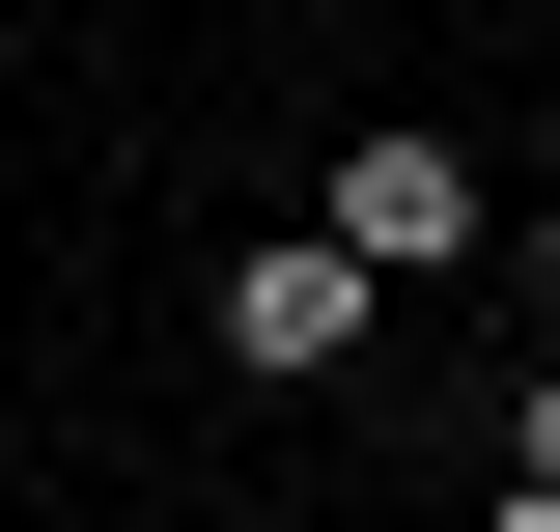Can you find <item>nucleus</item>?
<instances>
[{
    "instance_id": "f257e3e1",
    "label": "nucleus",
    "mask_w": 560,
    "mask_h": 532,
    "mask_svg": "<svg viewBox=\"0 0 560 532\" xmlns=\"http://www.w3.org/2000/svg\"><path fill=\"white\" fill-rule=\"evenodd\" d=\"M197 336H224V393H337L364 336H393V280H364L337 224H253V253L197 280Z\"/></svg>"
},
{
    "instance_id": "f03ea898",
    "label": "nucleus",
    "mask_w": 560,
    "mask_h": 532,
    "mask_svg": "<svg viewBox=\"0 0 560 532\" xmlns=\"http://www.w3.org/2000/svg\"><path fill=\"white\" fill-rule=\"evenodd\" d=\"M308 224H337L393 309H420V280H504V169H477V140H337V169H308Z\"/></svg>"
},
{
    "instance_id": "7ed1b4c3",
    "label": "nucleus",
    "mask_w": 560,
    "mask_h": 532,
    "mask_svg": "<svg viewBox=\"0 0 560 532\" xmlns=\"http://www.w3.org/2000/svg\"><path fill=\"white\" fill-rule=\"evenodd\" d=\"M504 476H533V505H560V365H504Z\"/></svg>"
},
{
    "instance_id": "20e7f679",
    "label": "nucleus",
    "mask_w": 560,
    "mask_h": 532,
    "mask_svg": "<svg viewBox=\"0 0 560 532\" xmlns=\"http://www.w3.org/2000/svg\"><path fill=\"white\" fill-rule=\"evenodd\" d=\"M504 309H533V336H560V197H504Z\"/></svg>"
},
{
    "instance_id": "39448f33",
    "label": "nucleus",
    "mask_w": 560,
    "mask_h": 532,
    "mask_svg": "<svg viewBox=\"0 0 560 532\" xmlns=\"http://www.w3.org/2000/svg\"><path fill=\"white\" fill-rule=\"evenodd\" d=\"M477 532H560V505H533V476H504V505H477Z\"/></svg>"
},
{
    "instance_id": "423d86ee",
    "label": "nucleus",
    "mask_w": 560,
    "mask_h": 532,
    "mask_svg": "<svg viewBox=\"0 0 560 532\" xmlns=\"http://www.w3.org/2000/svg\"><path fill=\"white\" fill-rule=\"evenodd\" d=\"M140 532H197V505H140Z\"/></svg>"
}]
</instances>
